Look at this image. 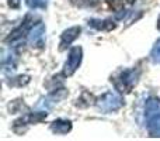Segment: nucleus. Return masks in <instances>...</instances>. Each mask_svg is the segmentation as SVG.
Listing matches in <instances>:
<instances>
[{"label":"nucleus","instance_id":"f257e3e1","mask_svg":"<svg viewBox=\"0 0 160 141\" xmlns=\"http://www.w3.org/2000/svg\"><path fill=\"white\" fill-rule=\"evenodd\" d=\"M145 124L150 137H160V100L149 97L145 103Z\"/></svg>","mask_w":160,"mask_h":141},{"label":"nucleus","instance_id":"f03ea898","mask_svg":"<svg viewBox=\"0 0 160 141\" xmlns=\"http://www.w3.org/2000/svg\"><path fill=\"white\" fill-rule=\"evenodd\" d=\"M139 78V71L138 69H124L119 71L118 73L111 79L115 85V89L119 93H129L132 88L136 85Z\"/></svg>","mask_w":160,"mask_h":141},{"label":"nucleus","instance_id":"7ed1b4c3","mask_svg":"<svg viewBox=\"0 0 160 141\" xmlns=\"http://www.w3.org/2000/svg\"><path fill=\"white\" fill-rule=\"evenodd\" d=\"M96 106L101 113H112L124 106V100L115 92H105L96 100Z\"/></svg>","mask_w":160,"mask_h":141},{"label":"nucleus","instance_id":"20e7f679","mask_svg":"<svg viewBox=\"0 0 160 141\" xmlns=\"http://www.w3.org/2000/svg\"><path fill=\"white\" fill-rule=\"evenodd\" d=\"M82 58H83V50L80 47H73L69 51L68 61L63 67V76H72L78 71L80 62H82Z\"/></svg>","mask_w":160,"mask_h":141},{"label":"nucleus","instance_id":"39448f33","mask_svg":"<svg viewBox=\"0 0 160 141\" xmlns=\"http://www.w3.org/2000/svg\"><path fill=\"white\" fill-rule=\"evenodd\" d=\"M28 41L32 47L42 48L45 45V25L41 21L34 24L28 33Z\"/></svg>","mask_w":160,"mask_h":141},{"label":"nucleus","instance_id":"423d86ee","mask_svg":"<svg viewBox=\"0 0 160 141\" xmlns=\"http://www.w3.org/2000/svg\"><path fill=\"white\" fill-rule=\"evenodd\" d=\"M31 27H32V25H31V23H30V17H27V19L24 20V23H22L18 28H16V30L8 35V38L6 40V41H7L8 44H21V42L24 41V37L28 35Z\"/></svg>","mask_w":160,"mask_h":141},{"label":"nucleus","instance_id":"0eeeda50","mask_svg":"<svg viewBox=\"0 0 160 141\" xmlns=\"http://www.w3.org/2000/svg\"><path fill=\"white\" fill-rule=\"evenodd\" d=\"M80 31H82V28L78 27V25H75V27H70V28H68V30H65L63 33H62V35H61L59 50H61V51L66 50V48L69 47V45L72 44V42L80 35Z\"/></svg>","mask_w":160,"mask_h":141},{"label":"nucleus","instance_id":"6e6552de","mask_svg":"<svg viewBox=\"0 0 160 141\" xmlns=\"http://www.w3.org/2000/svg\"><path fill=\"white\" fill-rule=\"evenodd\" d=\"M68 96V90L66 89H56L52 93H49L45 99L41 100V103L38 105V107H44V109H49L52 107L55 103H59L61 100H63Z\"/></svg>","mask_w":160,"mask_h":141},{"label":"nucleus","instance_id":"1a4fd4ad","mask_svg":"<svg viewBox=\"0 0 160 141\" xmlns=\"http://www.w3.org/2000/svg\"><path fill=\"white\" fill-rule=\"evenodd\" d=\"M48 114L47 113H30L27 116L21 117L20 120H17L14 123V128L18 127V126H28V124H35V123H39L42 120L47 119Z\"/></svg>","mask_w":160,"mask_h":141},{"label":"nucleus","instance_id":"9d476101","mask_svg":"<svg viewBox=\"0 0 160 141\" xmlns=\"http://www.w3.org/2000/svg\"><path fill=\"white\" fill-rule=\"evenodd\" d=\"M51 130L56 134H68L72 130V122H70V120L58 119L51 124Z\"/></svg>","mask_w":160,"mask_h":141},{"label":"nucleus","instance_id":"9b49d317","mask_svg":"<svg viewBox=\"0 0 160 141\" xmlns=\"http://www.w3.org/2000/svg\"><path fill=\"white\" fill-rule=\"evenodd\" d=\"M88 25L93 28H96V30H100V31H111L115 28V23L111 21V20H90L88 21Z\"/></svg>","mask_w":160,"mask_h":141},{"label":"nucleus","instance_id":"f8f14e48","mask_svg":"<svg viewBox=\"0 0 160 141\" xmlns=\"http://www.w3.org/2000/svg\"><path fill=\"white\" fill-rule=\"evenodd\" d=\"M16 65H17L16 55H14L11 51L8 54H4V55H3V69H4V72L14 71L16 69Z\"/></svg>","mask_w":160,"mask_h":141},{"label":"nucleus","instance_id":"ddd939ff","mask_svg":"<svg viewBox=\"0 0 160 141\" xmlns=\"http://www.w3.org/2000/svg\"><path fill=\"white\" fill-rule=\"evenodd\" d=\"M107 3L114 11H125V8L133 4L135 0H107Z\"/></svg>","mask_w":160,"mask_h":141},{"label":"nucleus","instance_id":"4468645a","mask_svg":"<svg viewBox=\"0 0 160 141\" xmlns=\"http://www.w3.org/2000/svg\"><path fill=\"white\" fill-rule=\"evenodd\" d=\"M150 59H152L153 64L160 65V38L155 42L152 51H150Z\"/></svg>","mask_w":160,"mask_h":141},{"label":"nucleus","instance_id":"2eb2a0df","mask_svg":"<svg viewBox=\"0 0 160 141\" xmlns=\"http://www.w3.org/2000/svg\"><path fill=\"white\" fill-rule=\"evenodd\" d=\"M70 2L75 6H79V7H93L100 0H70Z\"/></svg>","mask_w":160,"mask_h":141},{"label":"nucleus","instance_id":"dca6fc26","mask_svg":"<svg viewBox=\"0 0 160 141\" xmlns=\"http://www.w3.org/2000/svg\"><path fill=\"white\" fill-rule=\"evenodd\" d=\"M25 4L30 8H45L47 7V3L42 2V0H25Z\"/></svg>","mask_w":160,"mask_h":141},{"label":"nucleus","instance_id":"f3484780","mask_svg":"<svg viewBox=\"0 0 160 141\" xmlns=\"http://www.w3.org/2000/svg\"><path fill=\"white\" fill-rule=\"evenodd\" d=\"M8 4L13 8H18L20 7V0H8Z\"/></svg>","mask_w":160,"mask_h":141}]
</instances>
